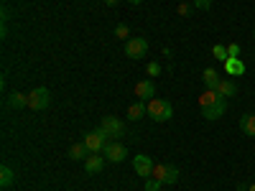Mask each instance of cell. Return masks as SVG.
Here are the masks:
<instances>
[{
    "instance_id": "cell-25",
    "label": "cell",
    "mask_w": 255,
    "mask_h": 191,
    "mask_svg": "<svg viewBox=\"0 0 255 191\" xmlns=\"http://www.w3.org/2000/svg\"><path fill=\"white\" fill-rule=\"evenodd\" d=\"M191 3H194V8H199V10H209L215 0H191Z\"/></svg>"
},
{
    "instance_id": "cell-9",
    "label": "cell",
    "mask_w": 255,
    "mask_h": 191,
    "mask_svg": "<svg viewBox=\"0 0 255 191\" xmlns=\"http://www.w3.org/2000/svg\"><path fill=\"white\" fill-rule=\"evenodd\" d=\"M135 97L143 99V102H151V99L156 97V84H153V79L138 82V84H135Z\"/></svg>"
},
{
    "instance_id": "cell-26",
    "label": "cell",
    "mask_w": 255,
    "mask_h": 191,
    "mask_svg": "<svg viewBox=\"0 0 255 191\" xmlns=\"http://www.w3.org/2000/svg\"><path fill=\"white\" fill-rule=\"evenodd\" d=\"M227 54L230 56H240V44H230L227 46Z\"/></svg>"
},
{
    "instance_id": "cell-4",
    "label": "cell",
    "mask_w": 255,
    "mask_h": 191,
    "mask_svg": "<svg viewBox=\"0 0 255 191\" xmlns=\"http://www.w3.org/2000/svg\"><path fill=\"white\" fill-rule=\"evenodd\" d=\"M145 54H148V41L143 36L128 38V44H125V56L128 59H143Z\"/></svg>"
},
{
    "instance_id": "cell-29",
    "label": "cell",
    "mask_w": 255,
    "mask_h": 191,
    "mask_svg": "<svg viewBox=\"0 0 255 191\" xmlns=\"http://www.w3.org/2000/svg\"><path fill=\"white\" fill-rule=\"evenodd\" d=\"M118 3V0H105V5H115Z\"/></svg>"
},
{
    "instance_id": "cell-15",
    "label": "cell",
    "mask_w": 255,
    "mask_h": 191,
    "mask_svg": "<svg viewBox=\"0 0 255 191\" xmlns=\"http://www.w3.org/2000/svg\"><path fill=\"white\" fill-rule=\"evenodd\" d=\"M240 130H243L245 135L255 138V115H253V112H248V115L240 117Z\"/></svg>"
},
{
    "instance_id": "cell-10",
    "label": "cell",
    "mask_w": 255,
    "mask_h": 191,
    "mask_svg": "<svg viewBox=\"0 0 255 191\" xmlns=\"http://www.w3.org/2000/svg\"><path fill=\"white\" fill-rule=\"evenodd\" d=\"M105 161H108V158H105L102 153H90L87 158H84V171H87V174H100L105 168Z\"/></svg>"
},
{
    "instance_id": "cell-20",
    "label": "cell",
    "mask_w": 255,
    "mask_h": 191,
    "mask_svg": "<svg viewBox=\"0 0 255 191\" xmlns=\"http://www.w3.org/2000/svg\"><path fill=\"white\" fill-rule=\"evenodd\" d=\"M179 181V168L176 166H171V163H168V171H166V179H163V186L168 184V186H171V184H176Z\"/></svg>"
},
{
    "instance_id": "cell-3",
    "label": "cell",
    "mask_w": 255,
    "mask_h": 191,
    "mask_svg": "<svg viewBox=\"0 0 255 191\" xmlns=\"http://www.w3.org/2000/svg\"><path fill=\"white\" fill-rule=\"evenodd\" d=\"M84 145L90 148V153H102L105 148L110 145V138L105 135L102 130H92V133H87V135H84Z\"/></svg>"
},
{
    "instance_id": "cell-19",
    "label": "cell",
    "mask_w": 255,
    "mask_h": 191,
    "mask_svg": "<svg viewBox=\"0 0 255 191\" xmlns=\"http://www.w3.org/2000/svg\"><path fill=\"white\" fill-rule=\"evenodd\" d=\"M212 56H215V59H220L222 64L230 59V54H227V46H222V44H215V46H212Z\"/></svg>"
},
{
    "instance_id": "cell-31",
    "label": "cell",
    "mask_w": 255,
    "mask_h": 191,
    "mask_svg": "<svg viewBox=\"0 0 255 191\" xmlns=\"http://www.w3.org/2000/svg\"><path fill=\"white\" fill-rule=\"evenodd\" d=\"M248 191H255V184H250V186H248Z\"/></svg>"
},
{
    "instance_id": "cell-24",
    "label": "cell",
    "mask_w": 255,
    "mask_h": 191,
    "mask_svg": "<svg viewBox=\"0 0 255 191\" xmlns=\"http://www.w3.org/2000/svg\"><path fill=\"white\" fill-rule=\"evenodd\" d=\"M161 186H163V184H161L158 179H148V181H145V191H161Z\"/></svg>"
},
{
    "instance_id": "cell-13",
    "label": "cell",
    "mask_w": 255,
    "mask_h": 191,
    "mask_svg": "<svg viewBox=\"0 0 255 191\" xmlns=\"http://www.w3.org/2000/svg\"><path fill=\"white\" fill-rule=\"evenodd\" d=\"M148 112V104L143 102V99H138V102H133L130 107H128V120H133V122H138L143 115Z\"/></svg>"
},
{
    "instance_id": "cell-12",
    "label": "cell",
    "mask_w": 255,
    "mask_h": 191,
    "mask_svg": "<svg viewBox=\"0 0 255 191\" xmlns=\"http://www.w3.org/2000/svg\"><path fill=\"white\" fill-rule=\"evenodd\" d=\"M202 82H204L207 90H217L222 79H220V72H217V69H204V72H202Z\"/></svg>"
},
{
    "instance_id": "cell-14",
    "label": "cell",
    "mask_w": 255,
    "mask_h": 191,
    "mask_svg": "<svg viewBox=\"0 0 255 191\" xmlns=\"http://www.w3.org/2000/svg\"><path fill=\"white\" fill-rule=\"evenodd\" d=\"M8 107H10V110H23V107H28V95L13 92V95L8 97Z\"/></svg>"
},
{
    "instance_id": "cell-27",
    "label": "cell",
    "mask_w": 255,
    "mask_h": 191,
    "mask_svg": "<svg viewBox=\"0 0 255 191\" xmlns=\"http://www.w3.org/2000/svg\"><path fill=\"white\" fill-rule=\"evenodd\" d=\"M191 13V5L189 3H179V15H189Z\"/></svg>"
},
{
    "instance_id": "cell-6",
    "label": "cell",
    "mask_w": 255,
    "mask_h": 191,
    "mask_svg": "<svg viewBox=\"0 0 255 191\" xmlns=\"http://www.w3.org/2000/svg\"><path fill=\"white\" fill-rule=\"evenodd\" d=\"M49 102H51V95L46 87H38L28 95V107L31 110H46L49 107Z\"/></svg>"
},
{
    "instance_id": "cell-8",
    "label": "cell",
    "mask_w": 255,
    "mask_h": 191,
    "mask_svg": "<svg viewBox=\"0 0 255 191\" xmlns=\"http://www.w3.org/2000/svg\"><path fill=\"white\" fill-rule=\"evenodd\" d=\"M153 161H151V156H135L133 158V168H135V174L140 176V179H151V174H153Z\"/></svg>"
},
{
    "instance_id": "cell-17",
    "label": "cell",
    "mask_w": 255,
    "mask_h": 191,
    "mask_svg": "<svg viewBox=\"0 0 255 191\" xmlns=\"http://www.w3.org/2000/svg\"><path fill=\"white\" fill-rule=\"evenodd\" d=\"M217 92H220L222 97H235V95H238V84L232 82V79H222L220 87H217Z\"/></svg>"
},
{
    "instance_id": "cell-18",
    "label": "cell",
    "mask_w": 255,
    "mask_h": 191,
    "mask_svg": "<svg viewBox=\"0 0 255 191\" xmlns=\"http://www.w3.org/2000/svg\"><path fill=\"white\" fill-rule=\"evenodd\" d=\"M13 184H15V174H13V168H10V166H3V168H0V186L8 189V186H13Z\"/></svg>"
},
{
    "instance_id": "cell-5",
    "label": "cell",
    "mask_w": 255,
    "mask_h": 191,
    "mask_svg": "<svg viewBox=\"0 0 255 191\" xmlns=\"http://www.w3.org/2000/svg\"><path fill=\"white\" fill-rule=\"evenodd\" d=\"M100 130H102L105 135H108V138H120V135L125 133V125H123V120H120V117L108 115V117H102Z\"/></svg>"
},
{
    "instance_id": "cell-30",
    "label": "cell",
    "mask_w": 255,
    "mask_h": 191,
    "mask_svg": "<svg viewBox=\"0 0 255 191\" xmlns=\"http://www.w3.org/2000/svg\"><path fill=\"white\" fill-rule=\"evenodd\" d=\"M128 3H133V5H140V3H143V0H128Z\"/></svg>"
},
{
    "instance_id": "cell-1",
    "label": "cell",
    "mask_w": 255,
    "mask_h": 191,
    "mask_svg": "<svg viewBox=\"0 0 255 191\" xmlns=\"http://www.w3.org/2000/svg\"><path fill=\"white\" fill-rule=\"evenodd\" d=\"M199 107L204 120H220L227 110V97H222L217 90H204L199 95Z\"/></svg>"
},
{
    "instance_id": "cell-11",
    "label": "cell",
    "mask_w": 255,
    "mask_h": 191,
    "mask_svg": "<svg viewBox=\"0 0 255 191\" xmlns=\"http://www.w3.org/2000/svg\"><path fill=\"white\" fill-rule=\"evenodd\" d=\"M225 72H227V77H243V74H245L243 59H240V56H230V59L225 61Z\"/></svg>"
},
{
    "instance_id": "cell-28",
    "label": "cell",
    "mask_w": 255,
    "mask_h": 191,
    "mask_svg": "<svg viewBox=\"0 0 255 191\" xmlns=\"http://www.w3.org/2000/svg\"><path fill=\"white\" fill-rule=\"evenodd\" d=\"M235 191H248V184H238V189Z\"/></svg>"
},
{
    "instance_id": "cell-22",
    "label": "cell",
    "mask_w": 255,
    "mask_h": 191,
    "mask_svg": "<svg viewBox=\"0 0 255 191\" xmlns=\"http://www.w3.org/2000/svg\"><path fill=\"white\" fill-rule=\"evenodd\" d=\"M145 72H148V77H158V74H161V64H158V61H151V64L145 67Z\"/></svg>"
},
{
    "instance_id": "cell-21",
    "label": "cell",
    "mask_w": 255,
    "mask_h": 191,
    "mask_svg": "<svg viewBox=\"0 0 255 191\" xmlns=\"http://www.w3.org/2000/svg\"><path fill=\"white\" fill-rule=\"evenodd\" d=\"M166 171H168V163H156V166H153V174H151V179H158V181L163 184Z\"/></svg>"
},
{
    "instance_id": "cell-16",
    "label": "cell",
    "mask_w": 255,
    "mask_h": 191,
    "mask_svg": "<svg viewBox=\"0 0 255 191\" xmlns=\"http://www.w3.org/2000/svg\"><path fill=\"white\" fill-rule=\"evenodd\" d=\"M90 156V148L84 145V140L82 143H74L72 148H69V158H74V161H84Z\"/></svg>"
},
{
    "instance_id": "cell-2",
    "label": "cell",
    "mask_w": 255,
    "mask_h": 191,
    "mask_svg": "<svg viewBox=\"0 0 255 191\" xmlns=\"http://www.w3.org/2000/svg\"><path fill=\"white\" fill-rule=\"evenodd\" d=\"M148 115H151L156 122H166V120H171L174 107H171V102H168V99L153 97L151 102H148Z\"/></svg>"
},
{
    "instance_id": "cell-32",
    "label": "cell",
    "mask_w": 255,
    "mask_h": 191,
    "mask_svg": "<svg viewBox=\"0 0 255 191\" xmlns=\"http://www.w3.org/2000/svg\"><path fill=\"white\" fill-rule=\"evenodd\" d=\"M253 36H255V31H253Z\"/></svg>"
},
{
    "instance_id": "cell-7",
    "label": "cell",
    "mask_w": 255,
    "mask_h": 191,
    "mask_svg": "<svg viewBox=\"0 0 255 191\" xmlns=\"http://www.w3.org/2000/svg\"><path fill=\"white\" fill-rule=\"evenodd\" d=\"M102 156L108 158V161H113V163H123L125 158H128V148L123 145V143H118V140H113L108 148L102 151Z\"/></svg>"
},
{
    "instance_id": "cell-23",
    "label": "cell",
    "mask_w": 255,
    "mask_h": 191,
    "mask_svg": "<svg viewBox=\"0 0 255 191\" xmlns=\"http://www.w3.org/2000/svg\"><path fill=\"white\" fill-rule=\"evenodd\" d=\"M115 36H118V38H128V36H130V28H128L125 23H118V26H115Z\"/></svg>"
}]
</instances>
